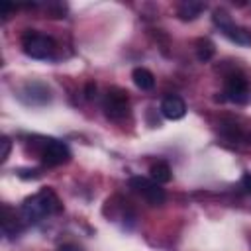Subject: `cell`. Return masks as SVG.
<instances>
[{"mask_svg":"<svg viewBox=\"0 0 251 251\" xmlns=\"http://www.w3.org/2000/svg\"><path fill=\"white\" fill-rule=\"evenodd\" d=\"M63 210V204L59 200V196L51 190V188H41L37 194L29 196L24 200L22 204V218L25 222H39L45 216H53L59 214Z\"/></svg>","mask_w":251,"mask_h":251,"instance_id":"1","label":"cell"},{"mask_svg":"<svg viewBox=\"0 0 251 251\" xmlns=\"http://www.w3.org/2000/svg\"><path fill=\"white\" fill-rule=\"evenodd\" d=\"M55 39L43 33L27 31L22 39V49L31 59H51L55 53Z\"/></svg>","mask_w":251,"mask_h":251,"instance_id":"2","label":"cell"},{"mask_svg":"<svg viewBox=\"0 0 251 251\" xmlns=\"http://www.w3.org/2000/svg\"><path fill=\"white\" fill-rule=\"evenodd\" d=\"M214 24L220 27V31L233 43L237 45H243V47H249L251 45V29L247 27H241V25H235L231 22V18L224 12V10H216L214 16H212Z\"/></svg>","mask_w":251,"mask_h":251,"instance_id":"3","label":"cell"},{"mask_svg":"<svg viewBox=\"0 0 251 251\" xmlns=\"http://www.w3.org/2000/svg\"><path fill=\"white\" fill-rule=\"evenodd\" d=\"M102 110L106 114V118L120 122L129 114V98L127 92L122 88H110L102 100Z\"/></svg>","mask_w":251,"mask_h":251,"instance_id":"4","label":"cell"},{"mask_svg":"<svg viewBox=\"0 0 251 251\" xmlns=\"http://www.w3.org/2000/svg\"><path fill=\"white\" fill-rule=\"evenodd\" d=\"M129 186L139 194L143 196L151 206H161L167 198V192L161 184H157L155 180L151 178H145V176H131L129 178Z\"/></svg>","mask_w":251,"mask_h":251,"instance_id":"5","label":"cell"},{"mask_svg":"<svg viewBox=\"0 0 251 251\" xmlns=\"http://www.w3.org/2000/svg\"><path fill=\"white\" fill-rule=\"evenodd\" d=\"M41 161L47 167H59L71 161V149L59 139H47L41 149Z\"/></svg>","mask_w":251,"mask_h":251,"instance_id":"6","label":"cell"},{"mask_svg":"<svg viewBox=\"0 0 251 251\" xmlns=\"http://www.w3.org/2000/svg\"><path fill=\"white\" fill-rule=\"evenodd\" d=\"M224 94L229 102L235 104H245L249 100V82L245 78V75L241 73H231L226 76V86H224Z\"/></svg>","mask_w":251,"mask_h":251,"instance_id":"7","label":"cell"},{"mask_svg":"<svg viewBox=\"0 0 251 251\" xmlns=\"http://www.w3.org/2000/svg\"><path fill=\"white\" fill-rule=\"evenodd\" d=\"M20 98L27 106H45L51 102V90L47 84H43L39 80H31V82H25L22 86Z\"/></svg>","mask_w":251,"mask_h":251,"instance_id":"8","label":"cell"},{"mask_svg":"<svg viewBox=\"0 0 251 251\" xmlns=\"http://www.w3.org/2000/svg\"><path fill=\"white\" fill-rule=\"evenodd\" d=\"M161 114L167 120H180L186 114V104L180 96L176 94H169L161 100Z\"/></svg>","mask_w":251,"mask_h":251,"instance_id":"9","label":"cell"},{"mask_svg":"<svg viewBox=\"0 0 251 251\" xmlns=\"http://www.w3.org/2000/svg\"><path fill=\"white\" fill-rule=\"evenodd\" d=\"M204 10H206V4L194 2V0H186V2H182V4L178 6L176 14H178V18H180L182 22H192V20H196Z\"/></svg>","mask_w":251,"mask_h":251,"instance_id":"10","label":"cell"},{"mask_svg":"<svg viewBox=\"0 0 251 251\" xmlns=\"http://www.w3.org/2000/svg\"><path fill=\"white\" fill-rule=\"evenodd\" d=\"M131 80H133V84H135L139 90H151V88L155 86V76H153V73H151L149 69H145V67H135V69L131 71Z\"/></svg>","mask_w":251,"mask_h":251,"instance_id":"11","label":"cell"},{"mask_svg":"<svg viewBox=\"0 0 251 251\" xmlns=\"http://www.w3.org/2000/svg\"><path fill=\"white\" fill-rule=\"evenodd\" d=\"M149 176H151V180H155L157 184H165V182H169V180L173 178V173H171V167H169L165 161H157V163L151 165Z\"/></svg>","mask_w":251,"mask_h":251,"instance_id":"12","label":"cell"},{"mask_svg":"<svg viewBox=\"0 0 251 251\" xmlns=\"http://www.w3.org/2000/svg\"><path fill=\"white\" fill-rule=\"evenodd\" d=\"M214 53H216V49H214V43L210 39L200 37L196 41V57H198V61H204L206 63V61H210L214 57Z\"/></svg>","mask_w":251,"mask_h":251,"instance_id":"13","label":"cell"},{"mask_svg":"<svg viewBox=\"0 0 251 251\" xmlns=\"http://www.w3.org/2000/svg\"><path fill=\"white\" fill-rule=\"evenodd\" d=\"M2 161H6L8 159V155H10V149H12V141L8 139V137H2Z\"/></svg>","mask_w":251,"mask_h":251,"instance_id":"14","label":"cell"},{"mask_svg":"<svg viewBox=\"0 0 251 251\" xmlns=\"http://www.w3.org/2000/svg\"><path fill=\"white\" fill-rule=\"evenodd\" d=\"M241 186L245 188V192H249V194H251V173L243 175V178H241Z\"/></svg>","mask_w":251,"mask_h":251,"instance_id":"15","label":"cell"},{"mask_svg":"<svg viewBox=\"0 0 251 251\" xmlns=\"http://www.w3.org/2000/svg\"><path fill=\"white\" fill-rule=\"evenodd\" d=\"M94 92H96V84L88 82L86 84V98H94Z\"/></svg>","mask_w":251,"mask_h":251,"instance_id":"16","label":"cell"},{"mask_svg":"<svg viewBox=\"0 0 251 251\" xmlns=\"http://www.w3.org/2000/svg\"><path fill=\"white\" fill-rule=\"evenodd\" d=\"M59 251H80L76 245H69V243H65V245H61L59 247Z\"/></svg>","mask_w":251,"mask_h":251,"instance_id":"17","label":"cell"},{"mask_svg":"<svg viewBox=\"0 0 251 251\" xmlns=\"http://www.w3.org/2000/svg\"><path fill=\"white\" fill-rule=\"evenodd\" d=\"M12 8H14V6H10V4H6V6L2 8V18H4V20L8 18V14H10V10H12Z\"/></svg>","mask_w":251,"mask_h":251,"instance_id":"18","label":"cell"}]
</instances>
